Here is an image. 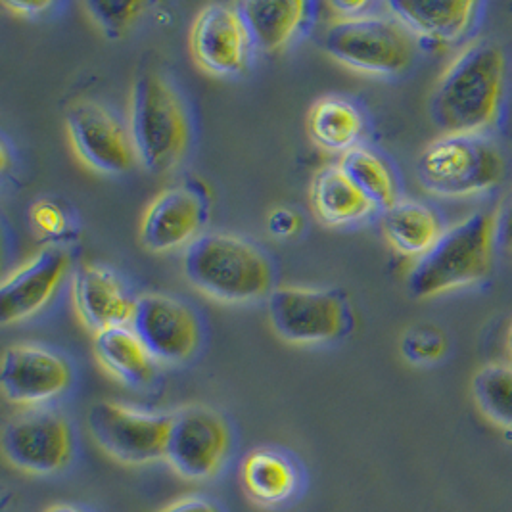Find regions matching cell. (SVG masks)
<instances>
[{
	"instance_id": "4",
	"label": "cell",
	"mask_w": 512,
	"mask_h": 512,
	"mask_svg": "<svg viewBox=\"0 0 512 512\" xmlns=\"http://www.w3.org/2000/svg\"><path fill=\"white\" fill-rule=\"evenodd\" d=\"M127 127L137 162L148 173H167L183 160L188 146L187 112L179 94L158 71L137 75Z\"/></svg>"
},
{
	"instance_id": "8",
	"label": "cell",
	"mask_w": 512,
	"mask_h": 512,
	"mask_svg": "<svg viewBox=\"0 0 512 512\" xmlns=\"http://www.w3.org/2000/svg\"><path fill=\"white\" fill-rule=\"evenodd\" d=\"M269 321L290 344H321L340 338L350 325L348 302L338 290L280 286L267 300Z\"/></svg>"
},
{
	"instance_id": "11",
	"label": "cell",
	"mask_w": 512,
	"mask_h": 512,
	"mask_svg": "<svg viewBox=\"0 0 512 512\" xmlns=\"http://www.w3.org/2000/svg\"><path fill=\"white\" fill-rule=\"evenodd\" d=\"M66 129L75 154L94 171L121 175L137 162L129 127L94 100L71 104L66 112Z\"/></svg>"
},
{
	"instance_id": "18",
	"label": "cell",
	"mask_w": 512,
	"mask_h": 512,
	"mask_svg": "<svg viewBox=\"0 0 512 512\" xmlns=\"http://www.w3.org/2000/svg\"><path fill=\"white\" fill-rule=\"evenodd\" d=\"M386 10L413 39L453 45L476 24L480 4L470 0H394L386 2Z\"/></svg>"
},
{
	"instance_id": "12",
	"label": "cell",
	"mask_w": 512,
	"mask_h": 512,
	"mask_svg": "<svg viewBox=\"0 0 512 512\" xmlns=\"http://www.w3.org/2000/svg\"><path fill=\"white\" fill-rule=\"evenodd\" d=\"M70 384L71 367L54 351L35 344H16L2 353L0 388L12 405L43 407L62 396Z\"/></svg>"
},
{
	"instance_id": "5",
	"label": "cell",
	"mask_w": 512,
	"mask_h": 512,
	"mask_svg": "<svg viewBox=\"0 0 512 512\" xmlns=\"http://www.w3.org/2000/svg\"><path fill=\"white\" fill-rule=\"evenodd\" d=\"M417 173L434 196L468 198L503 181L505 160L484 135H443L422 150Z\"/></svg>"
},
{
	"instance_id": "27",
	"label": "cell",
	"mask_w": 512,
	"mask_h": 512,
	"mask_svg": "<svg viewBox=\"0 0 512 512\" xmlns=\"http://www.w3.org/2000/svg\"><path fill=\"white\" fill-rule=\"evenodd\" d=\"M447 351L445 334L438 326H413L401 340V353L413 365H430L440 361Z\"/></svg>"
},
{
	"instance_id": "9",
	"label": "cell",
	"mask_w": 512,
	"mask_h": 512,
	"mask_svg": "<svg viewBox=\"0 0 512 512\" xmlns=\"http://www.w3.org/2000/svg\"><path fill=\"white\" fill-rule=\"evenodd\" d=\"M2 453L10 465L25 474H56L70 465V424L52 409H24L4 426Z\"/></svg>"
},
{
	"instance_id": "29",
	"label": "cell",
	"mask_w": 512,
	"mask_h": 512,
	"mask_svg": "<svg viewBox=\"0 0 512 512\" xmlns=\"http://www.w3.org/2000/svg\"><path fill=\"white\" fill-rule=\"evenodd\" d=\"M29 217H31V225L35 227V231L43 236H48V238L62 236L68 231V225H70L66 213L52 200L35 202L31 206Z\"/></svg>"
},
{
	"instance_id": "6",
	"label": "cell",
	"mask_w": 512,
	"mask_h": 512,
	"mask_svg": "<svg viewBox=\"0 0 512 512\" xmlns=\"http://www.w3.org/2000/svg\"><path fill=\"white\" fill-rule=\"evenodd\" d=\"M323 50L336 62L369 75H399L413 62L415 39L392 16L338 18L326 29Z\"/></svg>"
},
{
	"instance_id": "19",
	"label": "cell",
	"mask_w": 512,
	"mask_h": 512,
	"mask_svg": "<svg viewBox=\"0 0 512 512\" xmlns=\"http://www.w3.org/2000/svg\"><path fill=\"white\" fill-rule=\"evenodd\" d=\"M94 357L100 367L129 388H144L156 374V361L133 326H112L94 334Z\"/></svg>"
},
{
	"instance_id": "3",
	"label": "cell",
	"mask_w": 512,
	"mask_h": 512,
	"mask_svg": "<svg viewBox=\"0 0 512 512\" xmlns=\"http://www.w3.org/2000/svg\"><path fill=\"white\" fill-rule=\"evenodd\" d=\"M495 246L493 215L466 217L443 231L436 246L415 263L407 282L411 296L426 300L488 279Z\"/></svg>"
},
{
	"instance_id": "22",
	"label": "cell",
	"mask_w": 512,
	"mask_h": 512,
	"mask_svg": "<svg viewBox=\"0 0 512 512\" xmlns=\"http://www.w3.org/2000/svg\"><path fill=\"white\" fill-rule=\"evenodd\" d=\"M311 206L330 227L365 219L374 211L373 202L355 187L340 165L321 169L311 183Z\"/></svg>"
},
{
	"instance_id": "20",
	"label": "cell",
	"mask_w": 512,
	"mask_h": 512,
	"mask_svg": "<svg viewBox=\"0 0 512 512\" xmlns=\"http://www.w3.org/2000/svg\"><path fill=\"white\" fill-rule=\"evenodd\" d=\"M254 47L263 52H279L302 29L311 4L302 0H250L236 4Z\"/></svg>"
},
{
	"instance_id": "34",
	"label": "cell",
	"mask_w": 512,
	"mask_h": 512,
	"mask_svg": "<svg viewBox=\"0 0 512 512\" xmlns=\"http://www.w3.org/2000/svg\"><path fill=\"white\" fill-rule=\"evenodd\" d=\"M52 6V2H25V0H6L4 8H8L14 14H22V16H39L43 12H47Z\"/></svg>"
},
{
	"instance_id": "25",
	"label": "cell",
	"mask_w": 512,
	"mask_h": 512,
	"mask_svg": "<svg viewBox=\"0 0 512 512\" xmlns=\"http://www.w3.org/2000/svg\"><path fill=\"white\" fill-rule=\"evenodd\" d=\"M338 165L351 183L373 202L374 208L388 210L399 200L392 169L373 150L355 146L342 154Z\"/></svg>"
},
{
	"instance_id": "14",
	"label": "cell",
	"mask_w": 512,
	"mask_h": 512,
	"mask_svg": "<svg viewBox=\"0 0 512 512\" xmlns=\"http://www.w3.org/2000/svg\"><path fill=\"white\" fill-rule=\"evenodd\" d=\"M252 47L238 6L210 4L200 10L190 29V50L196 64L213 75H234L244 70Z\"/></svg>"
},
{
	"instance_id": "1",
	"label": "cell",
	"mask_w": 512,
	"mask_h": 512,
	"mask_svg": "<svg viewBox=\"0 0 512 512\" xmlns=\"http://www.w3.org/2000/svg\"><path fill=\"white\" fill-rule=\"evenodd\" d=\"M507 60L491 41L472 43L445 68L430 98V117L443 135H484L497 121Z\"/></svg>"
},
{
	"instance_id": "32",
	"label": "cell",
	"mask_w": 512,
	"mask_h": 512,
	"mask_svg": "<svg viewBox=\"0 0 512 512\" xmlns=\"http://www.w3.org/2000/svg\"><path fill=\"white\" fill-rule=\"evenodd\" d=\"M158 512H219V509L200 495H187V497H181V499L165 505Z\"/></svg>"
},
{
	"instance_id": "30",
	"label": "cell",
	"mask_w": 512,
	"mask_h": 512,
	"mask_svg": "<svg viewBox=\"0 0 512 512\" xmlns=\"http://www.w3.org/2000/svg\"><path fill=\"white\" fill-rule=\"evenodd\" d=\"M495 223V242L501 246L507 254L512 256V190L505 194L499 208L493 215Z\"/></svg>"
},
{
	"instance_id": "35",
	"label": "cell",
	"mask_w": 512,
	"mask_h": 512,
	"mask_svg": "<svg viewBox=\"0 0 512 512\" xmlns=\"http://www.w3.org/2000/svg\"><path fill=\"white\" fill-rule=\"evenodd\" d=\"M45 512H83L79 507H73V505H68V503H58V505H52V507H48Z\"/></svg>"
},
{
	"instance_id": "23",
	"label": "cell",
	"mask_w": 512,
	"mask_h": 512,
	"mask_svg": "<svg viewBox=\"0 0 512 512\" xmlns=\"http://www.w3.org/2000/svg\"><path fill=\"white\" fill-rule=\"evenodd\" d=\"M242 482L261 507H275L292 497L298 484L294 465L273 449L252 451L242 465Z\"/></svg>"
},
{
	"instance_id": "13",
	"label": "cell",
	"mask_w": 512,
	"mask_h": 512,
	"mask_svg": "<svg viewBox=\"0 0 512 512\" xmlns=\"http://www.w3.org/2000/svg\"><path fill=\"white\" fill-rule=\"evenodd\" d=\"M131 326L156 363H183L200 342L194 313L185 303L163 294H144L137 298Z\"/></svg>"
},
{
	"instance_id": "17",
	"label": "cell",
	"mask_w": 512,
	"mask_h": 512,
	"mask_svg": "<svg viewBox=\"0 0 512 512\" xmlns=\"http://www.w3.org/2000/svg\"><path fill=\"white\" fill-rule=\"evenodd\" d=\"M73 305L87 328L100 332L133 323L137 300L116 275L94 263H85L73 277Z\"/></svg>"
},
{
	"instance_id": "21",
	"label": "cell",
	"mask_w": 512,
	"mask_h": 512,
	"mask_svg": "<svg viewBox=\"0 0 512 512\" xmlns=\"http://www.w3.org/2000/svg\"><path fill=\"white\" fill-rule=\"evenodd\" d=\"M382 231L386 240L399 254L424 257L442 238L443 227L438 213L407 198H399L394 206L384 210Z\"/></svg>"
},
{
	"instance_id": "15",
	"label": "cell",
	"mask_w": 512,
	"mask_h": 512,
	"mask_svg": "<svg viewBox=\"0 0 512 512\" xmlns=\"http://www.w3.org/2000/svg\"><path fill=\"white\" fill-rule=\"evenodd\" d=\"M70 254L47 246L0 284V323L12 325L39 313L70 273Z\"/></svg>"
},
{
	"instance_id": "26",
	"label": "cell",
	"mask_w": 512,
	"mask_h": 512,
	"mask_svg": "<svg viewBox=\"0 0 512 512\" xmlns=\"http://www.w3.org/2000/svg\"><path fill=\"white\" fill-rule=\"evenodd\" d=\"M472 396L491 422L512 430V365L493 363L480 369L472 378Z\"/></svg>"
},
{
	"instance_id": "7",
	"label": "cell",
	"mask_w": 512,
	"mask_h": 512,
	"mask_svg": "<svg viewBox=\"0 0 512 512\" xmlns=\"http://www.w3.org/2000/svg\"><path fill=\"white\" fill-rule=\"evenodd\" d=\"M87 426L96 445L117 463L150 465L165 459L171 415L98 401L89 409Z\"/></svg>"
},
{
	"instance_id": "2",
	"label": "cell",
	"mask_w": 512,
	"mask_h": 512,
	"mask_svg": "<svg viewBox=\"0 0 512 512\" xmlns=\"http://www.w3.org/2000/svg\"><path fill=\"white\" fill-rule=\"evenodd\" d=\"M185 273L200 292L219 302H254L273 292L267 256L234 234L198 236L185 252Z\"/></svg>"
},
{
	"instance_id": "33",
	"label": "cell",
	"mask_w": 512,
	"mask_h": 512,
	"mask_svg": "<svg viewBox=\"0 0 512 512\" xmlns=\"http://www.w3.org/2000/svg\"><path fill=\"white\" fill-rule=\"evenodd\" d=\"M330 8L340 16V18H359L367 16L371 10V4L365 0H355V2H330Z\"/></svg>"
},
{
	"instance_id": "31",
	"label": "cell",
	"mask_w": 512,
	"mask_h": 512,
	"mask_svg": "<svg viewBox=\"0 0 512 512\" xmlns=\"http://www.w3.org/2000/svg\"><path fill=\"white\" fill-rule=\"evenodd\" d=\"M269 231L280 236V238H288L300 231L302 221L294 211L286 210V208H279V210L271 211L269 219H267Z\"/></svg>"
},
{
	"instance_id": "16",
	"label": "cell",
	"mask_w": 512,
	"mask_h": 512,
	"mask_svg": "<svg viewBox=\"0 0 512 512\" xmlns=\"http://www.w3.org/2000/svg\"><path fill=\"white\" fill-rule=\"evenodd\" d=\"M208 219L206 198L192 187H173L158 194L140 219L142 246L162 254L190 246Z\"/></svg>"
},
{
	"instance_id": "28",
	"label": "cell",
	"mask_w": 512,
	"mask_h": 512,
	"mask_svg": "<svg viewBox=\"0 0 512 512\" xmlns=\"http://www.w3.org/2000/svg\"><path fill=\"white\" fill-rule=\"evenodd\" d=\"M91 18L102 27L108 37L123 35L129 25L133 24L142 10L146 8L144 2H85Z\"/></svg>"
},
{
	"instance_id": "10",
	"label": "cell",
	"mask_w": 512,
	"mask_h": 512,
	"mask_svg": "<svg viewBox=\"0 0 512 512\" xmlns=\"http://www.w3.org/2000/svg\"><path fill=\"white\" fill-rule=\"evenodd\" d=\"M231 443L227 422L204 405H188L171 415L165 463L181 478L202 482L225 463Z\"/></svg>"
},
{
	"instance_id": "24",
	"label": "cell",
	"mask_w": 512,
	"mask_h": 512,
	"mask_svg": "<svg viewBox=\"0 0 512 512\" xmlns=\"http://www.w3.org/2000/svg\"><path fill=\"white\" fill-rule=\"evenodd\" d=\"M307 127L311 139L321 148L344 154L359 146L365 123L351 102L338 96H325L311 106Z\"/></svg>"
},
{
	"instance_id": "36",
	"label": "cell",
	"mask_w": 512,
	"mask_h": 512,
	"mask_svg": "<svg viewBox=\"0 0 512 512\" xmlns=\"http://www.w3.org/2000/svg\"><path fill=\"white\" fill-rule=\"evenodd\" d=\"M507 350H509V355L512 357V323L509 326V332H507Z\"/></svg>"
}]
</instances>
